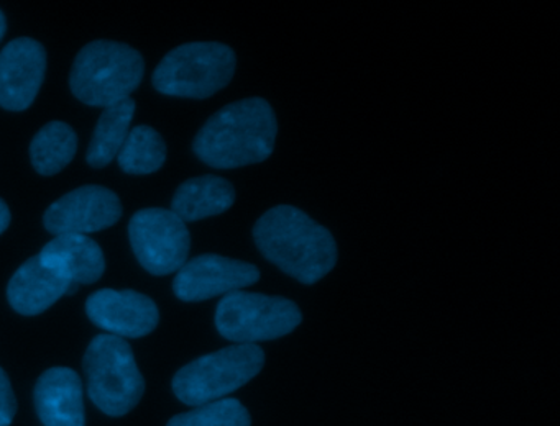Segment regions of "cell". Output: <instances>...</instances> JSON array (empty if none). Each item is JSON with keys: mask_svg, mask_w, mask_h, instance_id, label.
<instances>
[{"mask_svg": "<svg viewBox=\"0 0 560 426\" xmlns=\"http://www.w3.org/2000/svg\"><path fill=\"white\" fill-rule=\"evenodd\" d=\"M261 255L303 284H316L337 264V242L326 226L293 205H277L254 226Z\"/></svg>", "mask_w": 560, "mask_h": 426, "instance_id": "6da1fadb", "label": "cell"}, {"mask_svg": "<svg viewBox=\"0 0 560 426\" xmlns=\"http://www.w3.org/2000/svg\"><path fill=\"white\" fill-rule=\"evenodd\" d=\"M277 115L265 98L232 102L212 115L196 134L192 150L202 163L234 169L264 163L275 150Z\"/></svg>", "mask_w": 560, "mask_h": 426, "instance_id": "7a4b0ae2", "label": "cell"}, {"mask_svg": "<svg viewBox=\"0 0 560 426\" xmlns=\"http://www.w3.org/2000/svg\"><path fill=\"white\" fill-rule=\"evenodd\" d=\"M145 72L143 56L124 43L97 39L78 52L71 69L74 97L93 107H110L130 98Z\"/></svg>", "mask_w": 560, "mask_h": 426, "instance_id": "3957f363", "label": "cell"}, {"mask_svg": "<svg viewBox=\"0 0 560 426\" xmlns=\"http://www.w3.org/2000/svg\"><path fill=\"white\" fill-rule=\"evenodd\" d=\"M83 364L90 399L106 415H126L142 399L145 380L124 338L107 333L94 338Z\"/></svg>", "mask_w": 560, "mask_h": 426, "instance_id": "277c9868", "label": "cell"}, {"mask_svg": "<svg viewBox=\"0 0 560 426\" xmlns=\"http://www.w3.org/2000/svg\"><path fill=\"white\" fill-rule=\"evenodd\" d=\"M231 46L215 42L186 43L170 51L153 72L156 91L173 97L208 98L234 78Z\"/></svg>", "mask_w": 560, "mask_h": 426, "instance_id": "5b68a950", "label": "cell"}, {"mask_svg": "<svg viewBox=\"0 0 560 426\" xmlns=\"http://www.w3.org/2000/svg\"><path fill=\"white\" fill-rule=\"evenodd\" d=\"M264 366L265 353L258 344H234L182 367L173 379V392L186 405H205L231 395Z\"/></svg>", "mask_w": 560, "mask_h": 426, "instance_id": "8992f818", "label": "cell"}, {"mask_svg": "<svg viewBox=\"0 0 560 426\" xmlns=\"http://www.w3.org/2000/svg\"><path fill=\"white\" fill-rule=\"evenodd\" d=\"M303 321L300 307L290 298L235 291L224 295L215 310V328L225 340L257 344L278 340Z\"/></svg>", "mask_w": 560, "mask_h": 426, "instance_id": "52a82bcc", "label": "cell"}, {"mask_svg": "<svg viewBox=\"0 0 560 426\" xmlns=\"http://www.w3.org/2000/svg\"><path fill=\"white\" fill-rule=\"evenodd\" d=\"M130 245L140 264L153 275L178 272L188 259V226L168 209L139 210L130 220Z\"/></svg>", "mask_w": 560, "mask_h": 426, "instance_id": "ba28073f", "label": "cell"}, {"mask_svg": "<svg viewBox=\"0 0 560 426\" xmlns=\"http://www.w3.org/2000/svg\"><path fill=\"white\" fill-rule=\"evenodd\" d=\"M122 203L116 192L103 186H83L48 206L44 225L58 235H86L116 225Z\"/></svg>", "mask_w": 560, "mask_h": 426, "instance_id": "9c48e42d", "label": "cell"}, {"mask_svg": "<svg viewBox=\"0 0 560 426\" xmlns=\"http://www.w3.org/2000/svg\"><path fill=\"white\" fill-rule=\"evenodd\" d=\"M260 279L257 265L219 255L189 259L176 272L173 291L183 301H202L254 285Z\"/></svg>", "mask_w": 560, "mask_h": 426, "instance_id": "30bf717a", "label": "cell"}, {"mask_svg": "<svg viewBox=\"0 0 560 426\" xmlns=\"http://www.w3.org/2000/svg\"><path fill=\"white\" fill-rule=\"evenodd\" d=\"M47 51L34 38L12 39L0 51V107L27 110L44 84Z\"/></svg>", "mask_w": 560, "mask_h": 426, "instance_id": "8fae6325", "label": "cell"}, {"mask_svg": "<svg viewBox=\"0 0 560 426\" xmlns=\"http://www.w3.org/2000/svg\"><path fill=\"white\" fill-rule=\"evenodd\" d=\"M86 313L96 327L119 338H142L159 327L160 311L149 295L101 288L90 295Z\"/></svg>", "mask_w": 560, "mask_h": 426, "instance_id": "7c38bea8", "label": "cell"}, {"mask_svg": "<svg viewBox=\"0 0 560 426\" xmlns=\"http://www.w3.org/2000/svg\"><path fill=\"white\" fill-rule=\"evenodd\" d=\"M35 409L45 426H84L83 383L77 370L51 367L35 386Z\"/></svg>", "mask_w": 560, "mask_h": 426, "instance_id": "4fadbf2b", "label": "cell"}, {"mask_svg": "<svg viewBox=\"0 0 560 426\" xmlns=\"http://www.w3.org/2000/svg\"><path fill=\"white\" fill-rule=\"evenodd\" d=\"M45 268L71 284H93L106 271L103 249L86 235H58L38 255Z\"/></svg>", "mask_w": 560, "mask_h": 426, "instance_id": "5bb4252c", "label": "cell"}, {"mask_svg": "<svg viewBox=\"0 0 560 426\" xmlns=\"http://www.w3.org/2000/svg\"><path fill=\"white\" fill-rule=\"evenodd\" d=\"M71 282L42 264L38 256L25 261L12 275L8 298L12 308L21 315L34 317L57 304L68 294Z\"/></svg>", "mask_w": 560, "mask_h": 426, "instance_id": "9a60e30c", "label": "cell"}, {"mask_svg": "<svg viewBox=\"0 0 560 426\" xmlns=\"http://www.w3.org/2000/svg\"><path fill=\"white\" fill-rule=\"evenodd\" d=\"M235 202V189L219 176L192 177L176 190L172 212L183 222H198L228 212Z\"/></svg>", "mask_w": 560, "mask_h": 426, "instance_id": "2e32d148", "label": "cell"}, {"mask_svg": "<svg viewBox=\"0 0 560 426\" xmlns=\"http://www.w3.org/2000/svg\"><path fill=\"white\" fill-rule=\"evenodd\" d=\"M133 115H136V102L132 98H126L119 104L104 108L86 154L90 166L100 169L116 159L132 130L130 125H132Z\"/></svg>", "mask_w": 560, "mask_h": 426, "instance_id": "e0dca14e", "label": "cell"}, {"mask_svg": "<svg viewBox=\"0 0 560 426\" xmlns=\"http://www.w3.org/2000/svg\"><path fill=\"white\" fill-rule=\"evenodd\" d=\"M77 150V131L63 121H50L32 140V164L42 176H55L73 161Z\"/></svg>", "mask_w": 560, "mask_h": 426, "instance_id": "ac0fdd59", "label": "cell"}, {"mask_svg": "<svg viewBox=\"0 0 560 426\" xmlns=\"http://www.w3.org/2000/svg\"><path fill=\"white\" fill-rule=\"evenodd\" d=\"M117 159L124 173L136 176L156 173L166 161L165 140L155 128L139 125L130 130Z\"/></svg>", "mask_w": 560, "mask_h": 426, "instance_id": "d6986e66", "label": "cell"}, {"mask_svg": "<svg viewBox=\"0 0 560 426\" xmlns=\"http://www.w3.org/2000/svg\"><path fill=\"white\" fill-rule=\"evenodd\" d=\"M252 418L237 399H221L173 416L166 426H250Z\"/></svg>", "mask_w": 560, "mask_h": 426, "instance_id": "ffe728a7", "label": "cell"}, {"mask_svg": "<svg viewBox=\"0 0 560 426\" xmlns=\"http://www.w3.org/2000/svg\"><path fill=\"white\" fill-rule=\"evenodd\" d=\"M18 413V400L8 374L0 367V426H11Z\"/></svg>", "mask_w": 560, "mask_h": 426, "instance_id": "44dd1931", "label": "cell"}, {"mask_svg": "<svg viewBox=\"0 0 560 426\" xmlns=\"http://www.w3.org/2000/svg\"><path fill=\"white\" fill-rule=\"evenodd\" d=\"M9 225H11V210L8 203L0 199V235L9 228Z\"/></svg>", "mask_w": 560, "mask_h": 426, "instance_id": "7402d4cb", "label": "cell"}, {"mask_svg": "<svg viewBox=\"0 0 560 426\" xmlns=\"http://www.w3.org/2000/svg\"><path fill=\"white\" fill-rule=\"evenodd\" d=\"M5 29H8V20H5L4 13L0 10V39L4 38Z\"/></svg>", "mask_w": 560, "mask_h": 426, "instance_id": "603a6c76", "label": "cell"}]
</instances>
